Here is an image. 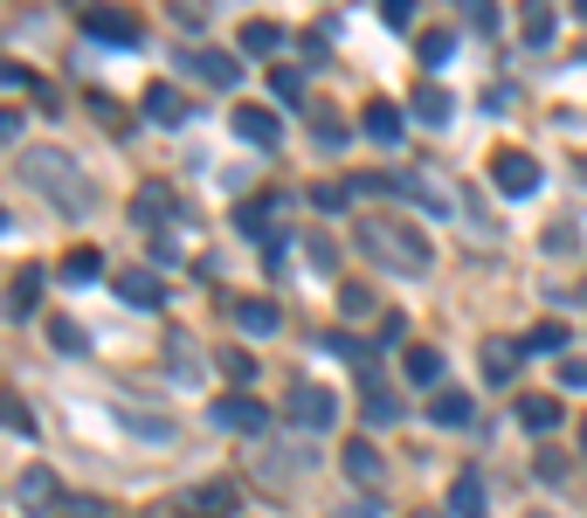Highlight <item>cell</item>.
<instances>
[{"label": "cell", "mask_w": 587, "mask_h": 518, "mask_svg": "<svg viewBox=\"0 0 587 518\" xmlns=\"http://www.w3.org/2000/svg\"><path fill=\"white\" fill-rule=\"evenodd\" d=\"M367 132H373L380 145H394V139L407 132V125H401V111H394V104H388V97H373V104H367Z\"/></svg>", "instance_id": "21"}, {"label": "cell", "mask_w": 587, "mask_h": 518, "mask_svg": "<svg viewBox=\"0 0 587 518\" xmlns=\"http://www.w3.org/2000/svg\"><path fill=\"white\" fill-rule=\"evenodd\" d=\"M360 249L373 256V270H394V277H428V263H436V249H428L422 228L388 222V215L360 222Z\"/></svg>", "instance_id": "1"}, {"label": "cell", "mask_w": 587, "mask_h": 518, "mask_svg": "<svg viewBox=\"0 0 587 518\" xmlns=\"http://www.w3.org/2000/svg\"><path fill=\"white\" fill-rule=\"evenodd\" d=\"M221 374H236V380H249V353H242V346H228V353H221Z\"/></svg>", "instance_id": "37"}, {"label": "cell", "mask_w": 587, "mask_h": 518, "mask_svg": "<svg viewBox=\"0 0 587 518\" xmlns=\"http://www.w3.org/2000/svg\"><path fill=\"white\" fill-rule=\"evenodd\" d=\"M415 518H436V511H415Z\"/></svg>", "instance_id": "46"}, {"label": "cell", "mask_w": 587, "mask_h": 518, "mask_svg": "<svg viewBox=\"0 0 587 518\" xmlns=\"http://www.w3.org/2000/svg\"><path fill=\"white\" fill-rule=\"evenodd\" d=\"M21 173H29L35 187H42L48 201H56V207H63V215H84V207H90V187L76 180V160H69V152H56V145L29 152V166H21Z\"/></svg>", "instance_id": "2"}, {"label": "cell", "mask_w": 587, "mask_h": 518, "mask_svg": "<svg viewBox=\"0 0 587 518\" xmlns=\"http://www.w3.org/2000/svg\"><path fill=\"white\" fill-rule=\"evenodd\" d=\"M236 132L249 139V145H276V139H284V125H276V111H263V104H242V111H236Z\"/></svg>", "instance_id": "10"}, {"label": "cell", "mask_w": 587, "mask_h": 518, "mask_svg": "<svg viewBox=\"0 0 587 518\" xmlns=\"http://www.w3.org/2000/svg\"><path fill=\"white\" fill-rule=\"evenodd\" d=\"M339 311H346V319H367V311H373V291H367V283H346V291H339Z\"/></svg>", "instance_id": "31"}, {"label": "cell", "mask_w": 587, "mask_h": 518, "mask_svg": "<svg viewBox=\"0 0 587 518\" xmlns=\"http://www.w3.org/2000/svg\"><path fill=\"white\" fill-rule=\"evenodd\" d=\"M449 48H456V29H428V35H422V63H428V69L449 63Z\"/></svg>", "instance_id": "29"}, {"label": "cell", "mask_w": 587, "mask_h": 518, "mask_svg": "<svg viewBox=\"0 0 587 518\" xmlns=\"http://www.w3.org/2000/svg\"><path fill=\"white\" fill-rule=\"evenodd\" d=\"M394 422H401V401L373 387V395H367V429H394Z\"/></svg>", "instance_id": "27"}, {"label": "cell", "mask_w": 587, "mask_h": 518, "mask_svg": "<svg viewBox=\"0 0 587 518\" xmlns=\"http://www.w3.org/2000/svg\"><path fill=\"white\" fill-rule=\"evenodd\" d=\"M118 298H124V304H160L166 283L152 277V270H124V277H118Z\"/></svg>", "instance_id": "18"}, {"label": "cell", "mask_w": 587, "mask_h": 518, "mask_svg": "<svg viewBox=\"0 0 587 518\" xmlns=\"http://www.w3.org/2000/svg\"><path fill=\"white\" fill-rule=\"evenodd\" d=\"M574 21H587V0H574Z\"/></svg>", "instance_id": "43"}, {"label": "cell", "mask_w": 587, "mask_h": 518, "mask_svg": "<svg viewBox=\"0 0 587 518\" xmlns=\"http://www.w3.org/2000/svg\"><path fill=\"white\" fill-rule=\"evenodd\" d=\"M483 511H491L483 471H456V484H449V518H483Z\"/></svg>", "instance_id": "9"}, {"label": "cell", "mask_w": 587, "mask_h": 518, "mask_svg": "<svg viewBox=\"0 0 587 518\" xmlns=\"http://www.w3.org/2000/svg\"><path fill=\"white\" fill-rule=\"evenodd\" d=\"M208 422H215V429H242V435H263V422H270V414H263V401H249V395H221V401L208 408Z\"/></svg>", "instance_id": "6"}, {"label": "cell", "mask_w": 587, "mask_h": 518, "mask_svg": "<svg viewBox=\"0 0 587 518\" xmlns=\"http://www.w3.org/2000/svg\"><path fill=\"white\" fill-rule=\"evenodd\" d=\"M559 387H587V359H559Z\"/></svg>", "instance_id": "38"}, {"label": "cell", "mask_w": 587, "mask_h": 518, "mask_svg": "<svg viewBox=\"0 0 587 518\" xmlns=\"http://www.w3.org/2000/svg\"><path fill=\"white\" fill-rule=\"evenodd\" d=\"M525 353H567V325H553V319L532 325V332H525Z\"/></svg>", "instance_id": "26"}, {"label": "cell", "mask_w": 587, "mask_h": 518, "mask_svg": "<svg viewBox=\"0 0 587 518\" xmlns=\"http://www.w3.org/2000/svg\"><path fill=\"white\" fill-rule=\"evenodd\" d=\"M312 263H318V270H331V263H339V249H331L325 236H312Z\"/></svg>", "instance_id": "41"}, {"label": "cell", "mask_w": 587, "mask_h": 518, "mask_svg": "<svg viewBox=\"0 0 587 518\" xmlns=\"http://www.w3.org/2000/svg\"><path fill=\"white\" fill-rule=\"evenodd\" d=\"M276 97L297 104V97H304V76H297V69H276Z\"/></svg>", "instance_id": "36"}, {"label": "cell", "mask_w": 587, "mask_h": 518, "mask_svg": "<svg viewBox=\"0 0 587 518\" xmlns=\"http://www.w3.org/2000/svg\"><path fill=\"white\" fill-rule=\"evenodd\" d=\"M187 69L200 76V84H215V90H236V84H242V63L228 56V48H194Z\"/></svg>", "instance_id": "8"}, {"label": "cell", "mask_w": 587, "mask_h": 518, "mask_svg": "<svg viewBox=\"0 0 587 518\" xmlns=\"http://www.w3.org/2000/svg\"><path fill=\"white\" fill-rule=\"evenodd\" d=\"M331 414H339V401H331V387H291V422L297 429H331Z\"/></svg>", "instance_id": "5"}, {"label": "cell", "mask_w": 587, "mask_h": 518, "mask_svg": "<svg viewBox=\"0 0 587 518\" xmlns=\"http://www.w3.org/2000/svg\"><path fill=\"white\" fill-rule=\"evenodd\" d=\"M276 319H284V311H276L270 298H242V304H236V325L257 332V339H263V332H276Z\"/></svg>", "instance_id": "19"}, {"label": "cell", "mask_w": 587, "mask_h": 518, "mask_svg": "<svg viewBox=\"0 0 587 518\" xmlns=\"http://www.w3.org/2000/svg\"><path fill=\"white\" fill-rule=\"evenodd\" d=\"M325 518H380V505H373V498H360V505H339V511H325Z\"/></svg>", "instance_id": "40"}, {"label": "cell", "mask_w": 587, "mask_h": 518, "mask_svg": "<svg viewBox=\"0 0 587 518\" xmlns=\"http://www.w3.org/2000/svg\"><path fill=\"white\" fill-rule=\"evenodd\" d=\"M63 518H105V505H97V498H69Z\"/></svg>", "instance_id": "39"}, {"label": "cell", "mask_w": 587, "mask_h": 518, "mask_svg": "<svg viewBox=\"0 0 587 518\" xmlns=\"http://www.w3.org/2000/svg\"><path fill=\"white\" fill-rule=\"evenodd\" d=\"M312 132H318V145H325V152H339V145H346V125L331 118V111H318V118H312Z\"/></svg>", "instance_id": "32"}, {"label": "cell", "mask_w": 587, "mask_h": 518, "mask_svg": "<svg viewBox=\"0 0 587 518\" xmlns=\"http://www.w3.org/2000/svg\"><path fill=\"white\" fill-rule=\"evenodd\" d=\"M580 450H587V422H580Z\"/></svg>", "instance_id": "44"}, {"label": "cell", "mask_w": 587, "mask_h": 518, "mask_svg": "<svg viewBox=\"0 0 587 518\" xmlns=\"http://www.w3.org/2000/svg\"><path fill=\"white\" fill-rule=\"evenodd\" d=\"M14 490H21V505H29L35 518H42V511H63V505H69V498H63V484H56V471H42V463H29Z\"/></svg>", "instance_id": "7"}, {"label": "cell", "mask_w": 587, "mask_h": 518, "mask_svg": "<svg viewBox=\"0 0 587 518\" xmlns=\"http://www.w3.org/2000/svg\"><path fill=\"white\" fill-rule=\"evenodd\" d=\"M407 14H415V0H380V21H388V29H407Z\"/></svg>", "instance_id": "34"}, {"label": "cell", "mask_w": 587, "mask_h": 518, "mask_svg": "<svg viewBox=\"0 0 587 518\" xmlns=\"http://www.w3.org/2000/svg\"><path fill=\"white\" fill-rule=\"evenodd\" d=\"M145 118L173 132V125H187V97L173 90V84H152V90H145Z\"/></svg>", "instance_id": "13"}, {"label": "cell", "mask_w": 587, "mask_h": 518, "mask_svg": "<svg viewBox=\"0 0 587 518\" xmlns=\"http://www.w3.org/2000/svg\"><path fill=\"white\" fill-rule=\"evenodd\" d=\"M242 48L249 56H270V48H284V29L276 21H242Z\"/></svg>", "instance_id": "23"}, {"label": "cell", "mask_w": 587, "mask_h": 518, "mask_svg": "<svg viewBox=\"0 0 587 518\" xmlns=\"http://www.w3.org/2000/svg\"><path fill=\"white\" fill-rule=\"evenodd\" d=\"M48 339H56L63 353H84V325H76V319H48Z\"/></svg>", "instance_id": "30"}, {"label": "cell", "mask_w": 587, "mask_h": 518, "mask_svg": "<svg viewBox=\"0 0 587 518\" xmlns=\"http://www.w3.org/2000/svg\"><path fill=\"white\" fill-rule=\"evenodd\" d=\"M97 270H105V256H97V249H69L63 256V283H90Z\"/></svg>", "instance_id": "25"}, {"label": "cell", "mask_w": 587, "mask_h": 518, "mask_svg": "<svg viewBox=\"0 0 587 518\" xmlns=\"http://www.w3.org/2000/svg\"><path fill=\"white\" fill-rule=\"evenodd\" d=\"M90 111L111 125V132H124V111H118V97H90Z\"/></svg>", "instance_id": "35"}, {"label": "cell", "mask_w": 587, "mask_h": 518, "mask_svg": "<svg viewBox=\"0 0 587 518\" xmlns=\"http://www.w3.org/2000/svg\"><path fill=\"white\" fill-rule=\"evenodd\" d=\"M532 518H546V511H532Z\"/></svg>", "instance_id": "47"}, {"label": "cell", "mask_w": 587, "mask_h": 518, "mask_svg": "<svg viewBox=\"0 0 587 518\" xmlns=\"http://www.w3.org/2000/svg\"><path fill=\"white\" fill-rule=\"evenodd\" d=\"M21 132V111H8V104H0V139H14Z\"/></svg>", "instance_id": "42"}, {"label": "cell", "mask_w": 587, "mask_h": 518, "mask_svg": "<svg viewBox=\"0 0 587 518\" xmlns=\"http://www.w3.org/2000/svg\"><path fill=\"white\" fill-rule=\"evenodd\" d=\"M449 111H456V104H449V90L422 76V90H415V118H428V125H449Z\"/></svg>", "instance_id": "22"}, {"label": "cell", "mask_w": 587, "mask_h": 518, "mask_svg": "<svg viewBox=\"0 0 587 518\" xmlns=\"http://www.w3.org/2000/svg\"><path fill=\"white\" fill-rule=\"evenodd\" d=\"M346 477L352 484H380V450L367 443V435H360V443H346Z\"/></svg>", "instance_id": "20"}, {"label": "cell", "mask_w": 587, "mask_h": 518, "mask_svg": "<svg viewBox=\"0 0 587 518\" xmlns=\"http://www.w3.org/2000/svg\"><path fill=\"white\" fill-rule=\"evenodd\" d=\"M407 380H415V387L443 380V353H436V346H407Z\"/></svg>", "instance_id": "24"}, {"label": "cell", "mask_w": 587, "mask_h": 518, "mask_svg": "<svg viewBox=\"0 0 587 518\" xmlns=\"http://www.w3.org/2000/svg\"><path fill=\"white\" fill-rule=\"evenodd\" d=\"M0 422H8V429H21V435H29V429H35V414H29V408H21L14 395H0Z\"/></svg>", "instance_id": "33"}, {"label": "cell", "mask_w": 587, "mask_h": 518, "mask_svg": "<svg viewBox=\"0 0 587 518\" xmlns=\"http://www.w3.org/2000/svg\"><path fill=\"white\" fill-rule=\"evenodd\" d=\"M84 35L90 42H111V48H132L145 29H139V14H118V8H90L84 14Z\"/></svg>", "instance_id": "4"}, {"label": "cell", "mask_w": 587, "mask_h": 518, "mask_svg": "<svg viewBox=\"0 0 587 518\" xmlns=\"http://www.w3.org/2000/svg\"><path fill=\"white\" fill-rule=\"evenodd\" d=\"M580 63H587V48H580Z\"/></svg>", "instance_id": "48"}, {"label": "cell", "mask_w": 587, "mask_h": 518, "mask_svg": "<svg viewBox=\"0 0 587 518\" xmlns=\"http://www.w3.org/2000/svg\"><path fill=\"white\" fill-rule=\"evenodd\" d=\"M42 263H29V270H21L14 277V291H8V319H29V311H35V298H42Z\"/></svg>", "instance_id": "16"}, {"label": "cell", "mask_w": 587, "mask_h": 518, "mask_svg": "<svg viewBox=\"0 0 587 518\" xmlns=\"http://www.w3.org/2000/svg\"><path fill=\"white\" fill-rule=\"evenodd\" d=\"M553 35H559V21H553L546 8H532V14H525V42H532V48H553Z\"/></svg>", "instance_id": "28"}, {"label": "cell", "mask_w": 587, "mask_h": 518, "mask_svg": "<svg viewBox=\"0 0 587 518\" xmlns=\"http://www.w3.org/2000/svg\"><path fill=\"white\" fill-rule=\"evenodd\" d=\"M187 505H194V518H228V511H236V484H228V477L194 484V490H187Z\"/></svg>", "instance_id": "11"}, {"label": "cell", "mask_w": 587, "mask_h": 518, "mask_svg": "<svg viewBox=\"0 0 587 518\" xmlns=\"http://www.w3.org/2000/svg\"><path fill=\"white\" fill-rule=\"evenodd\" d=\"M491 180H498V194H532V187H540V160L519 152V145H504L491 160Z\"/></svg>", "instance_id": "3"}, {"label": "cell", "mask_w": 587, "mask_h": 518, "mask_svg": "<svg viewBox=\"0 0 587 518\" xmlns=\"http://www.w3.org/2000/svg\"><path fill=\"white\" fill-rule=\"evenodd\" d=\"M132 222H139V228L173 222V187H160V180H152V187H139V194H132Z\"/></svg>", "instance_id": "12"}, {"label": "cell", "mask_w": 587, "mask_h": 518, "mask_svg": "<svg viewBox=\"0 0 587 518\" xmlns=\"http://www.w3.org/2000/svg\"><path fill=\"white\" fill-rule=\"evenodd\" d=\"M428 422H443V429H464V422H470V395H456V387H443V395H428Z\"/></svg>", "instance_id": "17"}, {"label": "cell", "mask_w": 587, "mask_h": 518, "mask_svg": "<svg viewBox=\"0 0 587 518\" xmlns=\"http://www.w3.org/2000/svg\"><path fill=\"white\" fill-rule=\"evenodd\" d=\"M519 422H525L532 435H553L559 422H567V408H559L553 395H525V401H519Z\"/></svg>", "instance_id": "14"}, {"label": "cell", "mask_w": 587, "mask_h": 518, "mask_svg": "<svg viewBox=\"0 0 587 518\" xmlns=\"http://www.w3.org/2000/svg\"><path fill=\"white\" fill-rule=\"evenodd\" d=\"M519 353H525V346H512V339H483V380L504 387V380L519 374Z\"/></svg>", "instance_id": "15"}, {"label": "cell", "mask_w": 587, "mask_h": 518, "mask_svg": "<svg viewBox=\"0 0 587 518\" xmlns=\"http://www.w3.org/2000/svg\"><path fill=\"white\" fill-rule=\"evenodd\" d=\"M0 228H8V207H0Z\"/></svg>", "instance_id": "45"}]
</instances>
